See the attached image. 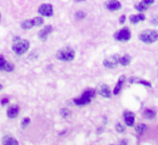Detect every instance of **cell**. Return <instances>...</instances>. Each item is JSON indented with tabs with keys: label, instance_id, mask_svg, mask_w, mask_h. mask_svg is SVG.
<instances>
[{
	"label": "cell",
	"instance_id": "obj_7",
	"mask_svg": "<svg viewBox=\"0 0 158 145\" xmlns=\"http://www.w3.org/2000/svg\"><path fill=\"white\" fill-rule=\"evenodd\" d=\"M118 63H119V57L117 55V54H115V55H113V57H108V59L104 60V62H103L104 66L105 67H107V68L115 67Z\"/></svg>",
	"mask_w": 158,
	"mask_h": 145
},
{
	"label": "cell",
	"instance_id": "obj_14",
	"mask_svg": "<svg viewBox=\"0 0 158 145\" xmlns=\"http://www.w3.org/2000/svg\"><path fill=\"white\" fill-rule=\"evenodd\" d=\"M130 62H131V57H130L129 54H126V55H123V57H119V64H121L122 66L129 65Z\"/></svg>",
	"mask_w": 158,
	"mask_h": 145
},
{
	"label": "cell",
	"instance_id": "obj_10",
	"mask_svg": "<svg viewBox=\"0 0 158 145\" xmlns=\"http://www.w3.org/2000/svg\"><path fill=\"white\" fill-rule=\"evenodd\" d=\"M52 30H53V27H52V26H50V25H49V26H46L44 28L41 29L39 32V38L41 39V40H43V41L47 40L48 36L50 35Z\"/></svg>",
	"mask_w": 158,
	"mask_h": 145
},
{
	"label": "cell",
	"instance_id": "obj_29",
	"mask_svg": "<svg viewBox=\"0 0 158 145\" xmlns=\"http://www.w3.org/2000/svg\"><path fill=\"white\" fill-rule=\"evenodd\" d=\"M125 20H126V16H125V15H122V16H120V18H119V23H123V22H125Z\"/></svg>",
	"mask_w": 158,
	"mask_h": 145
},
{
	"label": "cell",
	"instance_id": "obj_1",
	"mask_svg": "<svg viewBox=\"0 0 158 145\" xmlns=\"http://www.w3.org/2000/svg\"><path fill=\"white\" fill-rule=\"evenodd\" d=\"M94 95H95V90H93V89H87L80 98L74 100V103L76 105H86V104L91 102V99Z\"/></svg>",
	"mask_w": 158,
	"mask_h": 145
},
{
	"label": "cell",
	"instance_id": "obj_4",
	"mask_svg": "<svg viewBox=\"0 0 158 145\" xmlns=\"http://www.w3.org/2000/svg\"><path fill=\"white\" fill-rule=\"evenodd\" d=\"M56 57L60 61L68 62V61L74 60V57H75V51L72 48H64V49L59 51L58 54H56Z\"/></svg>",
	"mask_w": 158,
	"mask_h": 145
},
{
	"label": "cell",
	"instance_id": "obj_30",
	"mask_svg": "<svg viewBox=\"0 0 158 145\" xmlns=\"http://www.w3.org/2000/svg\"><path fill=\"white\" fill-rule=\"evenodd\" d=\"M152 23H153V24H158V18H153V20H152Z\"/></svg>",
	"mask_w": 158,
	"mask_h": 145
},
{
	"label": "cell",
	"instance_id": "obj_9",
	"mask_svg": "<svg viewBox=\"0 0 158 145\" xmlns=\"http://www.w3.org/2000/svg\"><path fill=\"white\" fill-rule=\"evenodd\" d=\"M106 8L109 11H117L121 8V4L119 2L118 0H109L106 4Z\"/></svg>",
	"mask_w": 158,
	"mask_h": 145
},
{
	"label": "cell",
	"instance_id": "obj_18",
	"mask_svg": "<svg viewBox=\"0 0 158 145\" xmlns=\"http://www.w3.org/2000/svg\"><path fill=\"white\" fill-rule=\"evenodd\" d=\"M155 115H156V113H155L153 110H145L143 113V117L144 118H146V119H153L155 117Z\"/></svg>",
	"mask_w": 158,
	"mask_h": 145
},
{
	"label": "cell",
	"instance_id": "obj_32",
	"mask_svg": "<svg viewBox=\"0 0 158 145\" xmlns=\"http://www.w3.org/2000/svg\"><path fill=\"white\" fill-rule=\"evenodd\" d=\"M75 1H83V0H75Z\"/></svg>",
	"mask_w": 158,
	"mask_h": 145
},
{
	"label": "cell",
	"instance_id": "obj_5",
	"mask_svg": "<svg viewBox=\"0 0 158 145\" xmlns=\"http://www.w3.org/2000/svg\"><path fill=\"white\" fill-rule=\"evenodd\" d=\"M115 39H117L118 41H128L131 38V33L128 28H122L115 34Z\"/></svg>",
	"mask_w": 158,
	"mask_h": 145
},
{
	"label": "cell",
	"instance_id": "obj_34",
	"mask_svg": "<svg viewBox=\"0 0 158 145\" xmlns=\"http://www.w3.org/2000/svg\"><path fill=\"white\" fill-rule=\"evenodd\" d=\"M0 16H1V15H0Z\"/></svg>",
	"mask_w": 158,
	"mask_h": 145
},
{
	"label": "cell",
	"instance_id": "obj_23",
	"mask_svg": "<svg viewBox=\"0 0 158 145\" xmlns=\"http://www.w3.org/2000/svg\"><path fill=\"white\" fill-rule=\"evenodd\" d=\"M29 121H30V119H29L28 117H25V118L23 119V121H22V128H23V129H25V128L28 126Z\"/></svg>",
	"mask_w": 158,
	"mask_h": 145
},
{
	"label": "cell",
	"instance_id": "obj_2",
	"mask_svg": "<svg viewBox=\"0 0 158 145\" xmlns=\"http://www.w3.org/2000/svg\"><path fill=\"white\" fill-rule=\"evenodd\" d=\"M28 48H29V42L28 40H25V39H21V40L18 39V41H15L14 45L12 46V50L18 55L24 54L28 50Z\"/></svg>",
	"mask_w": 158,
	"mask_h": 145
},
{
	"label": "cell",
	"instance_id": "obj_28",
	"mask_svg": "<svg viewBox=\"0 0 158 145\" xmlns=\"http://www.w3.org/2000/svg\"><path fill=\"white\" fill-rule=\"evenodd\" d=\"M76 16H77V18H85L86 14H85V12H83V11H79V12L76 13Z\"/></svg>",
	"mask_w": 158,
	"mask_h": 145
},
{
	"label": "cell",
	"instance_id": "obj_13",
	"mask_svg": "<svg viewBox=\"0 0 158 145\" xmlns=\"http://www.w3.org/2000/svg\"><path fill=\"white\" fill-rule=\"evenodd\" d=\"M18 112H20V108L18 106L16 105H13V106H11L9 110H7V115L9 118H15V117L18 116Z\"/></svg>",
	"mask_w": 158,
	"mask_h": 145
},
{
	"label": "cell",
	"instance_id": "obj_12",
	"mask_svg": "<svg viewBox=\"0 0 158 145\" xmlns=\"http://www.w3.org/2000/svg\"><path fill=\"white\" fill-rule=\"evenodd\" d=\"M99 93H100L102 96H104V98H111V92L108 88V86L106 85H102L99 89Z\"/></svg>",
	"mask_w": 158,
	"mask_h": 145
},
{
	"label": "cell",
	"instance_id": "obj_20",
	"mask_svg": "<svg viewBox=\"0 0 158 145\" xmlns=\"http://www.w3.org/2000/svg\"><path fill=\"white\" fill-rule=\"evenodd\" d=\"M147 130V126L145 124H138V127H137V132H138V134H143L145 131Z\"/></svg>",
	"mask_w": 158,
	"mask_h": 145
},
{
	"label": "cell",
	"instance_id": "obj_16",
	"mask_svg": "<svg viewBox=\"0 0 158 145\" xmlns=\"http://www.w3.org/2000/svg\"><path fill=\"white\" fill-rule=\"evenodd\" d=\"M21 26L23 29H30L32 27L35 26V24H34V21H32V20H26V21H24L22 23Z\"/></svg>",
	"mask_w": 158,
	"mask_h": 145
},
{
	"label": "cell",
	"instance_id": "obj_26",
	"mask_svg": "<svg viewBox=\"0 0 158 145\" xmlns=\"http://www.w3.org/2000/svg\"><path fill=\"white\" fill-rule=\"evenodd\" d=\"M116 130L121 133V132H123V131H125V127H123V126H121L120 124H117V126H116Z\"/></svg>",
	"mask_w": 158,
	"mask_h": 145
},
{
	"label": "cell",
	"instance_id": "obj_6",
	"mask_svg": "<svg viewBox=\"0 0 158 145\" xmlns=\"http://www.w3.org/2000/svg\"><path fill=\"white\" fill-rule=\"evenodd\" d=\"M38 12L42 16H51L53 14V8H52V6L50 4H43L39 7Z\"/></svg>",
	"mask_w": 158,
	"mask_h": 145
},
{
	"label": "cell",
	"instance_id": "obj_33",
	"mask_svg": "<svg viewBox=\"0 0 158 145\" xmlns=\"http://www.w3.org/2000/svg\"><path fill=\"white\" fill-rule=\"evenodd\" d=\"M1 88H2V87H1V85H0V89H1Z\"/></svg>",
	"mask_w": 158,
	"mask_h": 145
},
{
	"label": "cell",
	"instance_id": "obj_17",
	"mask_svg": "<svg viewBox=\"0 0 158 145\" xmlns=\"http://www.w3.org/2000/svg\"><path fill=\"white\" fill-rule=\"evenodd\" d=\"M2 143L4 144H6V145H8V144H12V145H18V142L15 140V139H13V138H11V137H4V140H2Z\"/></svg>",
	"mask_w": 158,
	"mask_h": 145
},
{
	"label": "cell",
	"instance_id": "obj_24",
	"mask_svg": "<svg viewBox=\"0 0 158 145\" xmlns=\"http://www.w3.org/2000/svg\"><path fill=\"white\" fill-rule=\"evenodd\" d=\"M6 60H4V57L2 55H0V71H4V65H6Z\"/></svg>",
	"mask_w": 158,
	"mask_h": 145
},
{
	"label": "cell",
	"instance_id": "obj_19",
	"mask_svg": "<svg viewBox=\"0 0 158 145\" xmlns=\"http://www.w3.org/2000/svg\"><path fill=\"white\" fill-rule=\"evenodd\" d=\"M123 80H125V77H120L119 78L118 82H117V86H116V88L114 89V94H118L120 90H121V87H122V83H123Z\"/></svg>",
	"mask_w": 158,
	"mask_h": 145
},
{
	"label": "cell",
	"instance_id": "obj_3",
	"mask_svg": "<svg viewBox=\"0 0 158 145\" xmlns=\"http://www.w3.org/2000/svg\"><path fill=\"white\" fill-rule=\"evenodd\" d=\"M139 39L145 43H153L158 40V33L156 30H144L139 35Z\"/></svg>",
	"mask_w": 158,
	"mask_h": 145
},
{
	"label": "cell",
	"instance_id": "obj_27",
	"mask_svg": "<svg viewBox=\"0 0 158 145\" xmlns=\"http://www.w3.org/2000/svg\"><path fill=\"white\" fill-rule=\"evenodd\" d=\"M138 83H141V85H144V86H147V87H151V82L148 81H145V80H137Z\"/></svg>",
	"mask_w": 158,
	"mask_h": 145
},
{
	"label": "cell",
	"instance_id": "obj_8",
	"mask_svg": "<svg viewBox=\"0 0 158 145\" xmlns=\"http://www.w3.org/2000/svg\"><path fill=\"white\" fill-rule=\"evenodd\" d=\"M153 4H154V0H142L140 4H135V9L140 12H143V11L147 10V8Z\"/></svg>",
	"mask_w": 158,
	"mask_h": 145
},
{
	"label": "cell",
	"instance_id": "obj_22",
	"mask_svg": "<svg viewBox=\"0 0 158 145\" xmlns=\"http://www.w3.org/2000/svg\"><path fill=\"white\" fill-rule=\"evenodd\" d=\"M32 21H34V24H35V26H39V25H41L43 23V20L41 18H39V16L32 18Z\"/></svg>",
	"mask_w": 158,
	"mask_h": 145
},
{
	"label": "cell",
	"instance_id": "obj_11",
	"mask_svg": "<svg viewBox=\"0 0 158 145\" xmlns=\"http://www.w3.org/2000/svg\"><path fill=\"white\" fill-rule=\"evenodd\" d=\"M123 117H125V122H126V124L128 126V127L133 126L134 120H135V116H134V114L131 113V112H126L125 115H123Z\"/></svg>",
	"mask_w": 158,
	"mask_h": 145
},
{
	"label": "cell",
	"instance_id": "obj_31",
	"mask_svg": "<svg viewBox=\"0 0 158 145\" xmlns=\"http://www.w3.org/2000/svg\"><path fill=\"white\" fill-rule=\"evenodd\" d=\"M7 103H8V100L4 99V100H2V102H1V104H2V105H4V104H7Z\"/></svg>",
	"mask_w": 158,
	"mask_h": 145
},
{
	"label": "cell",
	"instance_id": "obj_15",
	"mask_svg": "<svg viewBox=\"0 0 158 145\" xmlns=\"http://www.w3.org/2000/svg\"><path fill=\"white\" fill-rule=\"evenodd\" d=\"M145 20V15L144 14H138V15H132L130 16V22L133 23V24H137L138 22L144 21Z\"/></svg>",
	"mask_w": 158,
	"mask_h": 145
},
{
	"label": "cell",
	"instance_id": "obj_25",
	"mask_svg": "<svg viewBox=\"0 0 158 145\" xmlns=\"http://www.w3.org/2000/svg\"><path fill=\"white\" fill-rule=\"evenodd\" d=\"M61 115H62L63 117H64V118H67V117H68L69 115H71V112H68L67 110H65V108H64V110H61Z\"/></svg>",
	"mask_w": 158,
	"mask_h": 145
},
{
	"label": "cell",
	"instance_id": "obj_21",
	"mask_svg": "<svg viewBox=\"0 0 158 145\" xmlns=\"http://www.w3.org/2000/svg\"><path fill=\"white\" fill-rule=\"evenodd\" d=\"M14 69V65L12 63H6V65H4V71H12Z\"/></svg>",
	"mask_w": 158,
	"mask_h": 145
}]
</instances>
